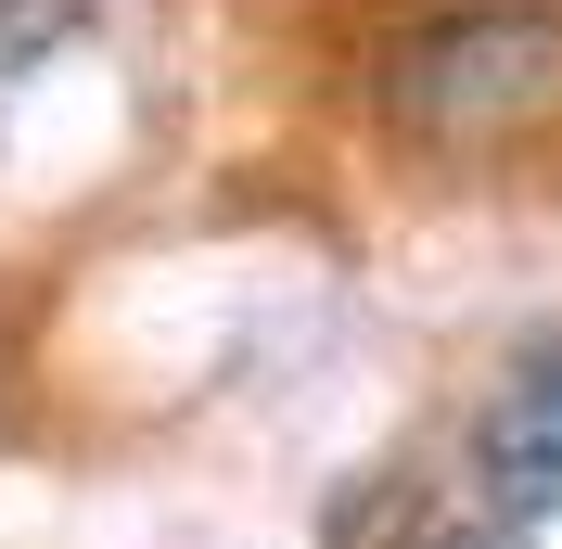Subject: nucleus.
Here are the masks:
<instances>
[{
    "instance_id": "39448f33",
    "label": "nucleus",
    "mask_w": 562,
    "mask_h": 549,
    "mask_svg": "<svg viewBox=\"0 0 562 549\" xmlns=\"http://www.w3.org/2000/svg\"><path fill=\"white\" fill-rule=\"evenodd\" d=\"M0 410H13V345H0Z\"/></svg>"
},
{
    "instance_id": "f03ea898",
    "label": "nucleus",
    "mask_w": 562,
    "mask_h": 549,
    "mask_svg": "<svg viewBox=\"0 0 562 549\" xmlns=\"http://www.w3.org/2000/svg\"><path fill=\"white\" fill-rule=\"evenodd\" d=\"M473 498L512 524H562V333L525 345L473 410Z\"/></svg>"
},
{
    "instance_id": "f257e3e1",
    "label": "nucleus",
    "mask_w": 562,
    "mask_h": 549,
    "mask_svg": "<svg viewBox=\"0 0 562 549\" xmlns=\"http://www.w3.org/2000/svg\"><path fill=\"white\" fill-rule=\"evenodd\" d=\"M371 103L422 154H512L562 115V0H435L371 52Z\"/></svg>"
},
{
    "instance_id": "7ed1b4c3",
    "label": "nucleus",
    "mask_w": 562,
    "mask_h": 549,
    "mask_svg": "<svg viewBox=\"0 0 562 549\" xmlns=\"http://www.w3.org/2000/svg\"><path fill=\"white\" fill-rule=\"evenodd\" d=\"M319 549H537V524L486 512V498H448L435 473H358L319 524Z\"/></svg>"
},
{
    "instance_id": "20e7f679",
    "label": "nucleus",
    "mask_w": 562,
    "mask_h": 549,
    "mask_svg": "<svg viewBox=\"0 0 562 549\" xmlns=\"http://www.w3.org/2000/svg\"><path fill=\"white\" fill-rule=\"evenodd\" d=\"M77 26H90V0H0V90H13V77H38Z\"/></svg>"
}]
</instances>
